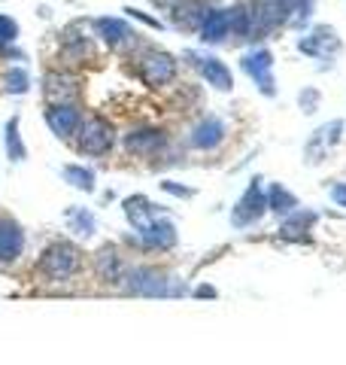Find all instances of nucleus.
<instances>
[{"instance_id": "f257e3e1", "label": "nucleus", "mask_w": 346, "mask_h": 365, "mask_svg": "<svg viewBox=\"0 0 346 365\" xmlns=\"http://www.w3.org/2000/svg\"><path fill=\"white\" fill-rule=\"evenodd\" d=\"M122 289L128 295H140V299H179V295L189 292L182 280L152 265H137V268L128 265L122 277Z\"/></svg>"}, {"instance_id": "f03ea898", "label": "nucleus", "mask_w": 346, "mask_h": 365, "mask_svg": "<svg viewBox=\"0 0 346 365\" xmlns=\"http://www.w3.org/2000/svg\"><path fill=\"white\" fill-rule=\"evenodd\" d=\"M83 268V250L70 241H52L43 250L37 271L52 283H67Z\"/></svg>"}, {"instance_id": "7ed1b4c3", "label": "nucleus", "mask_w": 346, "mask_h": 365, "mask_svg": "<svg viewBox=\"0 0 346 365\" xmlns=\"http://www.w3.org/2000/svg\"><path fill=\"white\" fill-rule=\"evenodd\" d=\"M76 150L83 155H107L115 146V128L103 116H88L76 128Z\"/></svg>"}, {"instance_id": "20e7f679", "label": "nucleus", "mask_w": 346, "mask_h": 365, "mask_svg": "<svg viewBox=\"0 0 346 365\" xmlns=\"http://www.w3.org/2000/svg\"><path fill=\"white\" fill-rule=\"evenodd\" d=\"M177 71H179L177 58L164 49H149L140 55V61H137V76H140V83L149 88H161V86L173 83Z\"/></svg>"}, {"instance_id": "39448f33", "label": "nucleus", "mask_w": 346, "mask_h": 365, "mask_svg": "<svg viewBox=\"0 0 346 365\" xmlns=\"http://www.w3.org/2000/svg\"><path fill=\"white\" fill-rule=\"evenodd\" d=\"M268 213V195L261 189V180H249L246 192L240 195V201L231 207V225L234 228H249V225H258Z\"/></svg>"}, {"instance_id": "423d86ee", "label": "nucleus", "mask_w": 346, "mask_h": 365, "mask_svg": "<svg viewBox=\"0 0 346 365\" xmlns=\"http://www.w3.org/2000/svg\"><path fill=\"white\" fill-rule=\"evenodd\" d=\"M240 67L243 73L258 86V91L264 98L276 95V79H273V55L271 49H249L243 58H240Z\"/></svg>"}, {"instance_id": "0eeeda50", "label": "nucleus", "mask_w": 346, "mask_h": 365, "mask_svg": "<svg viewBox=\"0 0 346 365\" xmlns=\"http://www.w3.org/2000/svg\"><path fill=\"white\" fill-rule=\"evenodd\" d=\"M91 28H95V37L107 46L110 52H125V49H131V46L137 43V34L128 21H122V19H110V16H103V19H95L91 21Z\"/></svg>"}, {"instance_id": "6e6552de", "label": "nucleus", "mask_w": 346, "mask_h": 365, "mask_svg": "<svg viewBox=\"0 0 346 365\" xmlns=\"http://www.w3.org/2000/svg\"><path fill=\"white\" fill-rule=\"evenodd\" d=\"M343 43L337 37V31L328 25H319L307 34V37L298 40V52L307 55V58H319V61H331L334 55H340Z\"/></svg>"}, {"instance_id": "1a4fd4ad", "label": "nucleus", "mask_w": 346, "mask_h": 365, "mask_svg": "<svg viewBox=\"0 0 346 365\" xmlns=\"http://www.w3.org/2000/svg\"><path fill=\"white\" fill-rule=\"evenodd\" d=\"M186 58L192 61V67H198L201 76L206 79V86H213L219 91H231L234 88V76H231L228 64L216 55H206V52H186Z\"/></svg>"}, {"instance_id": "9d476101", "label": "nucleus", "mask_w": 346, "mask_h": 365, "mask_svg": "<svg viewBox=\"0 0 346 365\" xmlns=\"http://www.w3.org/2000/svg\"><path fill=\"white\" fill-rule=\"evenodd\" d=\"M343 119H331L328 125H322V128L313 131V137L307 140L304 146V158H307V165H319L322 158L328 155V150H334V146L340 143V137H343Z\"/></svg>"}, {"instance_id": "9b49d317", "label": "nucleus", "mask_w": 346, "mask_h": 365, "mask_svg": "<svg viewBox=\"0 0 346 365\" xmlns=\"http://www.w3.org/2000/svg\"><path fill=\"white\" fill-rule=\"evenodd\" d=\"M167 134L161 128H131L125 134V150L137 158H155L158 153H164Z\"/></svg>"}, {"instance_id": "f8f14e48", "label": "nucleus", "mask_w": 346, "mask_h": 365, "mask_svg": "<svg viewBox=\"0 0 346 365\" xmlns=\"http://www.w3.org/2000/svg\"><path fill=\"white\" fill-rule=\"evenodd\" d=\"M61 55L67 61H73V64L95 61V43H91V37L83 31L79 21H73V25L64 28V34H61Z\"/></svg>"}, {"instance_id": "ddd939ff", "label": "nucleus", "mask_w": 346, "mask_h": 365, "mask_svg": "<svg viewBox=\"0 0 346 365\" xmlns=\"http://www.w3.org/2000/svg\"><path fill=\"white\" fill-rule=\"evenodd\" d=\"M225 137H228V125L219 116H206L192 128L189 146L192 150H201V153H210V150H216V146L225 143Z\"/></svg>"}, {"instance_id": "4468645a", "label": "nucleus", "mask_w": 346, "mask_h": 365, "mask_svg": "<svg viewBox=\"0 0 346 365\" xmlns=\"http://www.w3.org/2000/svg\"><path fill=\"white\" fill-rule=\"evenodd\" d=\"M25 253V228L13 216H0V265H13Z\"/></svg>"}, {"instance_id": "2eb2a0df", "label": "nucleus", "mask_w": 346, "mask_h": 365, "mask_svg": "<svg viewBox=\"0 0 346 365\" xmlns=\"http://www.w3.org/2000/svg\"><path fill=\"white\" fill-rule=\"evenodd\" d=\"M79 95V79L61 71H49L43 76V98L46 104H73Z\"/></svg>"}, {"instance_id": "dca6fc26", "label": "nucleus", "mask_w": 346, "mask_h": 365, "mask_svg": "<svg viewBox=\"0 0 346 365\" xmlns=\"http://www.w3.org/2000/svg\"><path fill=\"white\" fill-rule=\"evenodd\" d=\"M128 271V262L122 259V253L115 247H100L95 253V277L100 283H110V287H122V277Z\"/></svg>"}, {"instance_id": "f3484780", "label": "nucleus", "mask_w": 346, "mask_h": 365, "mask_svg": "<svg viewBox=\"0 0 346 365\" xmlns=\"http://www.w3.org/2000/svg\"><path fill=\"white\" fill-rule=\"evenodd\" d=\"M79 122H83V113H79L76 104H49L46 107V125H49V131L55 137H61V140L76 134Z\"/></svg>"}, {"instance_id": "a211bd4d", "label": "nucleus", "mask_w": 346, "mask_h": 365, "mask_svg": "<svg viewBox=\"0 0 346 365\" xmlns=\"http://www.w3.org/2000/svg\"><path fill=\"white\" fill-rule=\"evenodd\" d=\"M137 237H140V244L146 250H158V253H164V250H173L177 247V225H173L170 220H164V216H155L152 222H149L143 232H137Z\"/></svg>"}, {"instance_id": "6ab92c4d", "label": "nucleus", "mask_w": 346, "mask_h": 365, "mask_svg": "<svg viewBox=\"0 0 346 365\" xmlns=\"http://www.w3.org/2000/svg\"><path fill=\"white\" fill-rule=\"evenodd\" d=\"M206 9V0H177L170 6V25L177 31H198Z\"/></svg>"}, {"instance_id": "aec40b11", "label": "nucleus", "mask_w": 346, "mask_h": 365, "mask_svg": "<svg viewBox=\"0 0 346 365\" xmlns=\"http://www.w3.org/2000/svg\"><path fill=\"white\" fill-rule=\"evenodd\" d=\"M201 43L204 46H216V43H225L231 37V9H206V16L201 21Z\"/></svg>"}, {"instance_id": "412c9836", "label": "nucleus", "mask_w": 346, "mask_h": 365, "mask_svg": "<svg viewBox=\"0 0 346 365\" xmlns=\"http://www.w3.org/2000/svg\"><path fill=\"white\" fill-rule=\"evenodd\" d=\"M319 213L316 210H292L288 216H283V228H280V237L283 241H298V244H310V228L316 225Z\"/></svg>"}, {"instance_id": "4be33fe9", "label": "nucleus", "mask_w": 346, "mask_h": 365, "mask_svg": "<svg viewBox=\"0 0 346 365\" xmlns=\"http://www.w3.org/2000/svg\"><path fill=\"white\" fill-rule=\"evenodd\" d=\"M122 210H125V220L134 225V232H143L155 216H161V210L146 195H128L122 201Z\"/></svg>"}, {"instance_id": "5701e85b", "label": "nucleus", "mask_w": 346, "mask_h": 365, "mask_svg": "<svg viewBox=\"0 0 346 365\" xmlns=\"http://www.w3.org/2000/svg\"><path fill=\"white\" fill-rule=\"evenodd\" d=\"M285 28H304L313 13V0H273Z\"/></svg>"}, {"instance_id": "b1692460", "label": "nucleus", "mask_w": 346, "mask_h": 365, "mask_svg": "<svg viewBox=\"0 0 346 365\" xmlns=\"http://www.w3.org/2000/svg\"><path fill=\"white\" fill-rule=\"evenodd\" d=\"M64 220H67V232H73L76 237H95L98 232V220L88 207H76L73 204V207H67Z\"/></svg>"}, {"instance_id": "393cba45", "label": "nucleus", "mask_w": 346, "mask_h": 365, "mask_svg": "<svg viewBox=\"0 0 346 365\" xmlns=\"http://www.w3.org/2000/svg\"><path fill=\"white\" fill-rule=\"evenodd\" d=\"M264 195H268V213L280 216V220H283V216H288L292 210L301 207V204H298V198L283 186V182H273V186L264 192Z\"/></svg>"}, {"instance_id": "a878e982", "label": "nucleus", "mask_w": 346, "mask_h": 365, "mask_svg": "<svg viewBox=\"0 0 346 365\" xmlns=\"http://www.w3.org/2000/svg\"><path fill=\"white\" fill-rule=\"evenodd\" d=\"M4 146H6V158L13 165H21L28 158V146H25V140H21V131H19V116L6 119V125H4Z\"/></svg>"}, {"instance_id": "bb28decb", "label": "nucleus", "mask_w": 346, "mask_h": 365, "mask_svg": "<svg viewBox=\"0 0 346 365\" xmlns=\"http://www.w3.org/2000/svg\"><path fill=\"white\" fill-rule=\"evenodd\" d=\"M61 177L67 186H73L76 192H95L98 189V174L85 165H64Z\"/></svg>"}, {"instance_id": "cd10ccee", "label": "nucleus", "mask_w": 346, "mask_h": 365, "mask_svg": "<svg viewBox=\"0 0 346 365\" xmlns=\"http://www.w3.org/2000/svg\"><path fill=\"white\" fill-rule=\"evenodd\" d=\"M31 88V73L25 67H9L4 73V91L6 95H28Z\"/></svg>"}, {"instance_id": "c85d7f7f", "label": "nucleus", "mask_w": 346, "mask_h": 365, "mask_svg": "<svg viewBox=\"0 0 346 365\" xmlns=\"http://www.w3.org/2000/svg\"><path fill=\"white\" fill-rule=\"evenodd\" d=\"M16 40H19V21L0 16V46H13Z\"/></svg>"}, {"instance_id": "c756f323", "label": "nucleus", "mask_w": 346, "mask_h": 365, "mask_svg": "<svg viewBox=\"0 0 346 365\" xmlns=\"http://www.w3.org/2000/svg\"><path fill=\"white\" fill-rule=\"evenodd\" d=\"M319 101H322V98H319L316 88H304L301 95H298V104H301L304 113H316V110H319Z\"/></svg>"}, {"instance_id": "7c9ffc66", "label": "nucleus", "mask_w": 346, "mask_h": 365, "mask_svg": "<svg viewBox=\"0 0 346 365\" xmlns=\"http://www.w3.org/2000/svg\"><path fill=\"white\" fill-rule=\"evenodd\" d=\"M161 189H164L167 195H177V198H194L192 186H179V182H173V180H164V182H161Z\"/></svg>"}, {"instance_id": "2f4dec72", "label": "nucleus", "mask_w": 346, "mask_h": 365, "mask_svg": "<svg viewBox=\"0 0 346 365\" xmlns=\"http://www.w3.org/2000/svg\"><path fill=\"white\" fill-rule=\"evenodd\" d=\"M331 198L337 207H346V182H334L331 186Z\"/></svg>"}, {"instance_id": "473e14b6", "label": "nucleus", "mask_w": 346, "mask_h": 365, "mask_svg": "<svg viewBox=\"0 0 346 365\" xmlns=\"http://www.w3.org/2000/svg\"><path fill=\"white\" fill-rule=\"evenodd\" d=\"M125 13H128L131 19H140V21H146V25H149V28H164V25H161V21H158V19H149L146 13H140V9H125Z\"/></svg>"}, {"instance_id": "72a5a7b5", "label": "nucleus", "mask_w": 346, "mask_h": 365, "mask_svg": "<svg viewBox=\"0 0 346 365\" xmlns=\"http://www.w3.org/2000/svg\"><path fill=\"white\" fill-rule=\"evenodd\" d=\"M194 295H201V299H216V289L213 287H198V289H194Z\"/></svg>"}, {"instance_id": "f704fd0d", "label": "nucleus", "mask_w": 346, "mask_h": 365, "mask_svg": "<svg viewBox=\"0 0 346 365\" xmlns=\"http://www.w3.org/2000/svg\"><path fill=\"white\" fill-rule=\"evenodd\" d=\"M155 4H158V0H155Z\"/></svg>"}]
</instances>
